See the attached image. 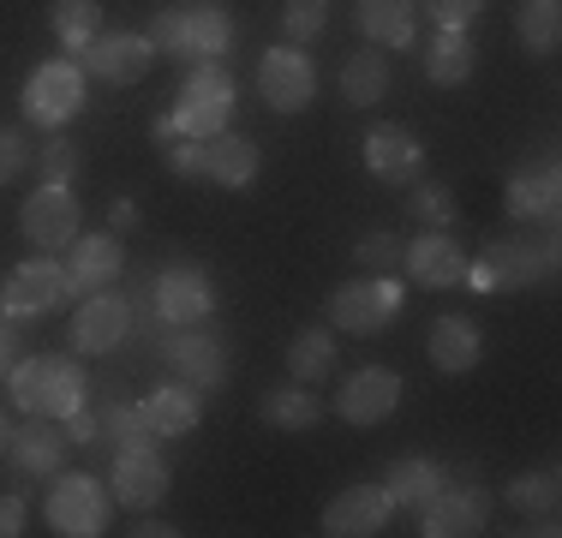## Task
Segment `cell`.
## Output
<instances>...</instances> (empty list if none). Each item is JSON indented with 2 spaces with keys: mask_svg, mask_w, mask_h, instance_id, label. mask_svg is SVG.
Here are the masks:
<instances>
[{
  "mask_svg": "<svg viewBox=\"0 0 562 538\" xmlns=\"http://www.w3.org/2000/svg\"><path fill=\"white\" fill-rule=\"evenodd\" d=\"M7 395L12 407L24 413H43V419H72L78 407H85V371H78V359L66 354H43V359H19V366L7 371Z\"/></svg>",
  "mask_w": 562,
  "mask_h": 538,
  "instance_id": "obj_1",
  "label": "cell"
},
{
  "mask_svg": "<svg viewBox=\"0 0 562 538\" xmlns=\"http://www.w3.org/2000/svg\"><path fill=\"white\" fill-rule=\"evenodd\" d=\"M150 48L168 60H222V48L234 43V24L216 0H186V7H162L150 19Z\"/></svg>",
  "mask_w": 562,
  "mask_h": 538,
  "instance_id": "obj_2",
  "label": "cell"
},
{
  "mask_svg": "<svg viewBox=\"0 0 562 538\" xmlns=\"http://www.w3.org/2000/svg\"><path fill=\"white\" fill-rule=\"evenodd\" d=\"M557 276V246L551 239H491L479 258H467V288L473 293H508Z\"/></svg>",
  "mask_w": 562,
  "mask_h": 538,
  "instance_id": "obj_3",
  "label": "cell"
},
{
  "mask_svg": "<svg viewBox=\"0 0 562 538\" xmlns=\"http://www.w3.org/2000/svg\"><path fill=\"white\" fill-rule=\"evenodd\" d=\"M66 300H72V276H66V264L55 258V251L19 264V269L7 276V288H0V312H7L12 323L48 317V312H60Z\"/></svg>",
  "mask_w": 562,
  "mask_h": 538,
  "instance_id": "obj_4",
  "label": "cell"
},
{
  "mask_svg": "<svg viewBox=\"0 0 562 538\" xmlns=\"http://www.w3.org/2000/svg\"><path fill=\"white\" fill-rule=\"evenodd\" d=\"M48 527L60 538L109 533V491L97 484V473H55V484H48Z\"/></svg>",
  "mask_w": 562,
  "mask_h": 538,
  "instance_id": "obj_5",
  "label": "cell"
},
{
  "mask_svg": "<svg viewBox=\"0 0 562 538\" xmlns=\"http://www.w3.org/2000/svg\"><path fill=\"white\" fill-rule=\"evenodd\" d=\"M395 312H401V281L395 276H359V281H341V288L329 293V329H341V335H371Z\"/></svg>",
  "mask_w": 562,
  "mask_h": 538,
  "instance_id": "obj_6",
  "label": "cell"
},
{
  "mask_svg": "<svg viewBox=\"0 0 562 538\" xmlns=\"http://www.w3.org/2000/svg\"><path fill=\"white\" fill-rule=\"evenodd\" d=\"M78 108H85V66L78 60H43L24 78V120L55 132L78 114Z\"/></svg>",
  "mask_w": 562,
  "mask_h": 538,
  "instance_id": "obj_7",
  "label": "cell"
},
{
  "mask_svg": "<svg viewBox=\"0 0 562 538\" xmlns=\"http://www.w3.org/2000/svg\"><path fill=\"white\" fill-rule=\"evenodd\" d=\"M78 66H85V78H97V85H138L156 66V48L144 31H97L78 48Z\"/></svg>",
  "mask_w": 562,
  "mask_h": 538,
  "instance_id": "obj_8",
  "label": "cell"
},
{
  "mask_svg": "<svg viewBox=\"0 0 562 538\" xmlns=\"http://www.w3.org/2000/svg\"><path fill=\"white\" fill-rule=\"evenodd\" d=\"M19 227H24V239H31L36 251H66L78 239V227H85V210H78V198L66 192V186L43 180L31 198H24Z\"/></svg>",
  "mask_w": 562,
  "mask_h": 538,
  "instance_id": "obj_9",
  "label": "cell"
},
{
  "mask_svg": "<svg viewBox=\"0 0 562 538\" xmlns=\"http://www.w3.org/2000/svg\"><path fill=\"white\" fill-rule=\"evenodd\" d=\"M258 97L276 108V114H305L317 97V66L305 60V48H263L258 60Z\"/></svg>",
  "mask_w": 562,
  "mask_h": 538,
  "instance_id": "obj_10",
  "label": "cell"
},
{
  "mask_svg": "<svg viewBox=\"0 0 562 538\" xmlns=\"http://www.w3.org/2000/svg\"><path fill=\"white\" fill-rule=\"evenodd\" d=\"M162 359L173 366V377L192 389H222L227 383V354L216 335H204L198 323H168L162 335Z\"/></svg>",
  "mask_w": 562,
  "mask_h": 538,
  "instance_id": "obj_11",
  "label": "cell"
},
{
  "mask_svg": "<svg viewBox=\"0 0 562 538\" xmlns=\"http://www.w3.org/2000/svg\"><path fill=\"white\" fill-rule=\"evenodd\" d=\"M491 520V491L485 484H454V491H443L437 484L431 503L419 508V533L425 538H467L479 533Z\"/></svg>",
  "mask_w": 562,
  "mask_h": 538,
  "instance_id": "obj_12",
  "label": "cell"
},
{
  "mask_svg": "<svg viewBox=\"0 0 562 538\" xmlns=\"http://www.w3.org/2000/svg\"><path fill=\"white\" fill-rule=\"evenodd\" d=\"M395 520V496L383 484H353V491L324 503V533L329 538H371Z\"/></svg>",
  "mask_w": 562,
  "mask_h": 538,
  "instance_id": "obj_13",
  "label": "cell"
},
{
  "mask_svg": "<svg viewBox=\"0 0 562 538\" xmlns=\"http://www.w3.org/2000/svg\"><path fill=\"white\" fill-rule=\"evenodd\" d=\"M401 407V377L390 366H366L336 389V419L347 425H383Z\"/></svg>",
  "mask_w": 562,
  "mask_h": 538,
  "instance_id": "obj_14",
  "label": "cell"
},
{
  "mask_svg": "<svg viewBox=\"0 0 562 538\" xmlns=\"http://www.w3.org/2000/svg\"><path fill=\"white\" fill-rule=\"evenodd\" d=\"M109 479H114V484H109V496H114V503H126V508H138V515H144V508L162 503L168 484H173L168 461L150 449V442H144V449H120Z\"/></svg>",
  "mask_w": 562,
  "mask_h": 538,
  "instance_id": "obj_15",
  "label": "cell"
},
{
  "mask_svg": "<svg viewBox=\"0 0 562 538\" xmlns=\"http://www.w3.org/2000/svg\"><path fill=\"white\" fill-rule=\"evenodd\" d=\"M216 312V288L198 264H168L156 276V317L162 323H204Z\"/></svg>",
  "mask_w": 562,
  "mask_h": 538,
  "instance_id": "obj_16",
  "label": "cell"
},
{
  "mask_svg": "<svg viewBox=\"0 0 562 538\" xmlns=\"http://www.w3.org/2000/svg\"><path fill=\"white\" fill-rule=\"evenodd\" d=\"M132 335V300L120 293H85L72 317V354H114Z\"/></svg>",
  "mask_w": 562,
  "mask_h": 538,
  "instance_id": "obj_17",
  "label": "cell"
},
{
  "mask_svg": "<svg viewBox=\"0 0 562 538\" xmlns=\"http://www.w3.org/2000/svg\"><path fill=\"white\" fill-rule=\"evenodd\" d=\"M120 269H126V246H120V234H78L72 246H66V276H72V300H85V293L109 288L120 281Z\"/></svg>",
  "mask_w": 562,
  "mask_h": 538,
  "instance_id": "obj_18",
  "label": "cell"
},
{
  "mask_svg": "<svg viewBox=\"0 0 562 538\" xmlns=\"http://www.w3.org/2000/svg\"><path fill=\"white\" fill-rule=\"evenodd\" d=\"M366 168L378 173L383 186H413L425 168V144L413 138L407 126H395V120H383V126L366 132Z\"/></svg>",
  "mask_w": 562,
  "mask_h": 538,
  "instance_id": "obj_19",
  "label": "cell"
},
{
  "mask_svg": "<svg viewBox=\"0 0 562 538\" xmlns=\"http://www.w3.org/2000/svg\"><path fill=\"white\" fill-rule=\"evenodd\" d=\"M425 359H431L437 371L461 377V371H473L479 359H485V335H479L473 317L443 312V317H431V329H425Z\"/></svg>",
  "mask_w": 562,
  "mask_h": 538,
  "instance_id": "obj_20",
  "label": "cell"
},
{
  "mask_svg": "<svg viewBox=\"0 0 562 538\" xmlns=\"http://www.w3.org/2000/svg\"><path fill=\"white\" fill-rule=\"evenodd\" d=\"M401 269L413 276V288H461L467 251L449 239V227H431L425 239H413V246L401 251Z\"/></svg>",
  "mask_w": 562,
  "mask_h": 538,
  "instance_id": "obj_21",
  "label": "cell"
},
{
  "mask_svg": "<svg viewBox=\"0 0 562 538\" xmlns=\"http://www.w3.org/2000/svg\"><path fill=\"white\" fill-rule=\"evenodd\" d=\"M66 449H72L66 430H55V419H43V413H31V425H12V437H7V455L24 479H55Z\"/></svg>",
  "mask_w": 562,
  "mask_h": 538,
  "instance_id": "obj_22",
  "label": "cell"
},
{
  "mask_svg": "<svg viewBox=\"0 0 562 538\" xmlns=\"http://www.w3.org/2000/svg\"><path fill=\"white\" fill-rule=\"evenodd\" d=\"M258 168H263V156L246 132H216V138H204V180L227 186V192H246V186L258 180Z\"/></svg>",
  "mask_w": 562,
  "mask_h": 538,
  "instance_id": "obj_23",
  "label": "cell"
},
{
  "mask_svg": "<svg viewBox=\"0 0 562 538\" xmlns=\"http://www.w3.org/2000/svg\"><path fill=\"white\" fill-rule=\"evenodd\" d=\"M138 413H144V430H150V437H192L198 419H204L192 383H162L156 395L138 401Z\"/></svg>",
  "mask_w": 562,
  "mask_h": 538,
  "instance_id": "obj_24",
  "label": "cell"
},
{
  "mask_svg": "<svg viewBox=\"0 0 562 538\" xmlns=\"http://www.w3.org/2000/svg\"><path fill=\"white\" fill-rule=\"evenodd\" d=\"M508 215L515 222H551L557 215V161H539V168H520L508 180Z\"/></svg>",
  "mask_w": 562,
  "mask_h": 538,
  "instance_id": "obj_25",
  "label": "cell"
},
{
  "mask_svg": "<svg viewBox=\"0 0 562 538\" xmlns=\"http://www.w3.org/2000/svg\"><path fill=\"white\" fill-rule=\"evenodd\" d=\"M288 377L293 383H329L336 377V329L329 323H312L288 341Z\"/></svg>",
  "mask_w": 562,
  "mask_h": 538,
  "instance_id": "obj_26",
  "label": "cell"
},
{
  "mask_svg": "<svg viewBox=\"0 0 562 538\" xmlns=\"http://www.w3.org/2000/svg\"><path fill=\"white\" fill-rule=\"evenodd\" d=\"M413 12H419V0H359L353 19L378 48H407L413 43Z\"/></svg>",
  "mask_w": 562,
  "mask_h": 538,
  "instance_id": "obj_27",
  "label": "cell"
},
{
  "mask_svg": "<svg viewBox=\"0 0 562 538\" xmlns=\"http://www.w3.org/2000/svg\"><path fill=\"white\" fill-rule=\"evenodd\" d=\"M437 484H443V467L431 455H401V461H390V473H383V491L395 496V508H425Z\"/></svg>",
  "mask_w": 562,
  "mask_h": 538,
  "instance_id": "obj_28",
  "label": "cell"
},
{
  "mask_svg": "<svg viewBox=\"0 0 562 538\" xmlns=\"http://www.w3.org/2000/svg\"><path fill=\"white\" fill-rule=\"evenodd\" d=\"M341 97L353 108H371L390 97V54L383 48H359L341 60Z\"/></svg>",
  "mask_w": 562,
  "mask_h": 538,
  "instance_id": "obj_29",
  "label": "cell"
},
{
  "mask_svg": "<svg viewBox=\"0 0 562 538\" xmlns=\"http://www.w3.org/2000/svg\"><path fill=\"white\" fill-rule=\"evenodd\" d=\"M425 78L443 90H461L473 78V43H467V31H437L425 43Z\"/></svg>",
  "mask_w": 562,
  "mask_h": 538,
  "instance_id": "obj_30",
  "label": "cell"
},
{
  "mask_svg": "<svg viewBox=\"0 0 562 538\" xmlns=\"http://www.w3.org/2000/svg\"><path fill=\"white\" fill-rule=\"evenodd\" d=\"M258 413L276 430H312L317 419H324V401H317L305 383H293V389H270V395L258 401Z\"/></svg>",
  "mask_w": 562,
  "mask_h": 538,
  "instance_id": "obj_31",
  "label": "cell"
},
{
  "mask_svg": "<svg viewBox=\"0 0 562 538\" xmlns=\"http://www.w3.org/2000/svg\"><path fill=\"white\" fill-rule=\"evenodd\" d=\"M515 36H520V48H527V54H557V43H562V12H557V0H520Z\"/></svg>",
  "mask_w": 562,
  "mask_h": 538,
  "instance_id": "obj_32",
  "label": "cell"
},
{
  "mask_svg": "<svg viewBox=\"0 0 562 538\" xmlns=\"http://www.w3.org/2000/svg\"><path fill=\"white\" fill-rule=\"evenodd\" d=\"M48 31L60 36V48H85L102 31V0H48Z\"/></svg>",
  "mask_w": 562,
  "mask_h": 538,
  "instance_id": "obj_33",
  "label": "cell"
},
{
  "mask_svg": "<svg viewBox=\"0 0 562 538\" xmlns=\"http://www.w3.org/2000/svg\"><path fill=\"white\" fill-rule=\"evenodd\" d=\"M97 442H114L120 449H144L150 442V430H144V413L126 407V401H109V407H97Z\"/></svg>",
  "mask_w": 562,
  "mask_h": 538,
  "instance_id": "obj_34",
  "label": "cell"
},
{
  "mask_svg": "<svg viewBox=\"0 0 562 538\" xmlns=\"http://www.w3.org/2000/svg\"><path fill=\"white\" fill-rule=\"evenodd\" d=\"M407 210L419 215L425 227H454V222H461V204H454V192H449L443 180H413Z\"/></svg>",
  "mask_w": 562,
  "mask_h": 538,
  "instance_id": "obj_35",
  "label": "cell"
},
{
  "mask_svg": "<svg viewBox=\"0 0 562 538\" xmlns=\"http://www.w3.org/2000/svg\"><path fill=\"white\" fill-rule=\"evenodd\" d=\"M557 496H562V484L551 467L544 473H520L508 484V508H520V515H557Z\"/></svg>",
  "mask_w": 562,
  "mask_h": 538,
  "instance_id": "obj_36",
  "label": "cell"
},
{
  "mask_svg": "<svg viewBox=\"0 0 562 538\" xmlns=\"http://www.w3.org/2000/svg\"><path fill=\"white\" fill-rule=\"evenodd\" d=\"M281 31H288V43H317V36L329 31V0H281Z\"/></svg>",
  "mask_w": 562,
  "mask_h": 538,
  "instance_id": "obj_37",
  "label": "cell"
},
{
  "mask_svg": "<svg viewBox=\"0 0 562 538\" xmlns=\"http://www.w3.org/2000/svg\"><path fill=\"white\" fill-rule=\"evenodd\" d=\"M401 251H407V246H401L395 234H366V239L353 246V264L366 269V276H395V269H401Z\"/></svg>",
  "mask_w": 562,
  "mask_h": 538,
  "instance_id": "obj_38",
  "label": "cell"
},
{
  "mask_svg": "<svg viewBox=\"0 0 562 538\" xmlns=\"http://www.w3.org/2000/svg\"><path fill=\"white\" fill-rule=\"evenodd\" d=\"M36 173H43L48 186H72V173H78V144H72V138H48L43 150H36Z\"/></svg>",
  "mask_w": 562,
  "mask_h": 538,
  "instance_id": "obj_39",
  "label": "cell"
},
{
  "mask_svg": "<svg viewBox=\"0 0 562 538\" xmlns=\"http://www.w3.org/2000/svg\"><path fill=\"white\" fill-rule=\"evenodd\" d=\"M24 168H31V138L19 126H0V186L19 180Z\"/></svg>",
  "mask_w": 562,
  "mask_h": 538,
  "instance_id": "obj_40",
  "label": "cell"
},
{
  "mask_svg": "<svg viewBox=\"0 0 562 538\" xmlns=\"http://www.w3.org/2000/svg\"><path fill=\"white\" fill-rule=\"evenodd\" d=\"M162 156H168V173H180V180H204V138H173Z\"/></svg>",
  "mask_w": 562,
  "mask_h": 538,
  "instance_id": "obj_41",
  "label": "cell"
},
{
  "mask_svg": "<svg viewBox=\"0 0 562 538\" xmlns=\"http://www.w3.org/2000/svg\"><path fill=\"white\" fill-rule=\"evenodd\" d=\"M431 7V24L437 31H467V24L485 12V0H425Z\"/></svg>",
  "mask_w": 562,
  "mask_h": 538,
  "instance_id": "obj_42",
  "label": "cell"
},
{
  "mask_svg": "<svg viewBox=\"0 0 562 538\" xmlns=\"http://www.w3.org/2000/svg\"><path fill=\"white\" fill-rule=\"evenodd\" d=\"M12 366H19V323L0 312V377H7Z\"/></svg>",
  "mask_w": 562,
  "mask_h": 538,
  "instance_id": "obj_43",
  "label": "cell"
},
{
  "mask_svg": "<svg viewBox=\"0 0 562 538\" xmlns=\"http://www.w3.org/2000/svg\"><path fill=\"white\" fill-rule=\"evenodd\" d=\"M24 533V503L19 496H0V538H19Z\"/></svg>",
  "mask_w": 562,
  "mask_h": 538,
  "instance_id": "obj_44",
  "label": "cell"
},
{
  "mask_svg": "<svg viewBox=\"0 0 562 538\" xmlns=\"http://www.w3.org/2000/svg\"><path fill=\"white\" fill-rule=\"evenodd\" d=\"M60 425H66V442H97V413L78 407L72 419H60Z\"/></svg>",
  "mask_w": 562,
  "mask_h": 538,
  "instance_id": "obj_45",
  "label": "cell"
},
{
  "mask_svg": "<svg viewBox=\"0 0 562 538\" xmlns=\"http://www.w3.org/2000/svg\"><path fill=\"white\" fill-rule=\"evenodd\" d=\"M109 227H114V234H132V227H138V204H132V198H114V204H109Z\"/></svg>",
  "mask_w": 562,
  "mask_h": 538,
  "instance_id": "obj_46",
  "label": "cell"
},
{
  "mask_svg": "<svg viewBox=\"0 0 562 538\" xmlns=\"http://www.w3.org/2000/svg\"><path fill=\"white\" fill-rule=\"evenodd\" d=\"M180 527H168V520H138V527H132V538H173Z\"/></svg>",
  "mask_w": 562,
  "mask_h": 538,
  "instance_id": "obj_47",
  "label": "cell"
},
{
  "mask_svg": "<svg viewBox=\"0 0 562 538\" xmlns=\"http://www.w3.org/2000/svg\"><path fill=\"white\" fill-rule=\"evenodd\" d=\"M150 132H156V144H162V150H168L173 138H180V126H173V114H156V126H150Z\"/></svg>",
  "mask_w": 562,
  "mask_h": 538,
  "instance_id": "obj_48",
  "label": "cell"
},
{
  "mask_svg": "<svg viewBox=\"0 0 562 538\" xmlns=\"http://www.w3.org/2000/svg\"><path fill=\"white\" fill-rule=\"evenodd\" d=\"M7 437H12V419L0 413V455H7Z\"/></svg>",
  "mask_w": 562,
  "mask_h": 538,
  "instance_id": "obj_49",
  "label": "cell"
}]
</instances>
